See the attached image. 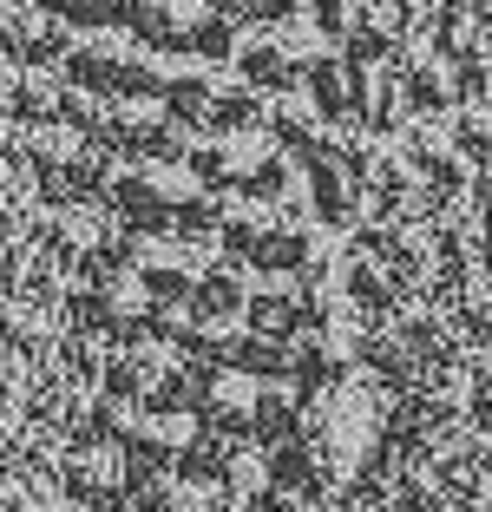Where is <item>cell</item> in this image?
Wrapping results in <instances>:
<instances>
[{
    "mask_svg": "<svg viewBox=\"0 0 492 512\" xmlns=\"http://www.w3.org/2000/svg\"><path fill=\"white\" fill-rule=\"evenodd\" d=\"M99 204L132 237H184V243H210L217 217H224V197L204 191L178 158H119Z\"/></svg>",
    "mask_w": 492,
    "mask_h": 512,
    "instance_id": "obj_1",
    "label": "cell"
},
{
    "mask_svg": "<svg viewBox=\"0 0 492 512\" xmlns=\"http://www.w3.org/2000/svg\"><path fill=\"white\" fill-rule=\"evenodd\" d=\"M7 165L27 178V191L40 204H99L105 178L119 158H105L86 132L73 125H14V151H7Z\"/></svg>",
    "mask_w": 492,
    "mask_h": 512,
    "instance_id": "obj_2",
    "label": "cell"
},
{
    "mask_svg": "<svg viewBox=\"0 0 492 512\" xmlns=\"http://www.w3.org/2000/svg\"><path fill=\"white\" fill-rule=\"evenodd\" d=\"M178 165L191 171L204 191L217 197H283L296 165L283 158V145L256 125H224V132H191L178 151Z\"/></svg>",
    "mask_w": 492,
    "mask_h": 512,
    "instance_id": "obj_3",
    "label": "cell"
},
{
    "mask_svg": "<svg viewBox=\"0 0 492 512\" xmlns=\"http://www.w3.org/2000/svg\"><path fill=\"white\" fill-rule=\"evenodd\" d=\"M315 237H322V224L289 191L283 197H224V217H217V243L243 270H302Z\"/></svg>",
    "mask_w": 492,
    "mask_h": 512,
    "instance_id": "obj_4",
    "label": "cell"
},
{
    "mask_svg": "<svg viewBox=\"0 0 492 512\" xmlns=\"http://www.w3.org/2000/svg\"><path fill=\"white\" fill-rule=\"evenodd\" d=\"M158 106L171 112L184 132H224V125H256L263 92L230 60H164Z\"/></svg>",
    "mask_w": 492,
    "mask_h": 512,
    "instance_id": "obj_5",
    "label": "cell"
},
{
    "mask_svg": "<svg viewBox=\"0 0 492 512\" xmlns=\"http://www.w3.org/2000/svg\"><path fill=\"white\" fill-rule=\"evenodd\" d=\"M60 79L99 99H158L164 86V53L138 46L125 27H99V33H73V46L60 53Z\"/></svg>",
    "mask_w": 492,
    "mask_h": 512,
    "instance_id": "obj_6",
    "label": "cell"
},
{
    "mask_svg": "<svg viewBox=\"0 0 492 512\" xmlns=\"http://www.w3.org/2000/svg\"><path fill=\"white\" fill-rule=\"evenodd\" d=\"M33 243H40L66 276H86L92 283V276H105V270H125L138 237L105 211V204H46L40 237Z\"/></svg>",
    "mask_w": 492,
    "mask_h": 512,
    "instance_id": "obj_7",
    "label": "cell"
},
{
    "mask_svg": "<svg viewBox=\"0 0 492 512\" xmlns=\"http://www.w3.org/2000/svg\"><path fill=\"white\" fill-rule=\"evenodd\" d=\"M125 33L164 60H230V40H237V27L210 0H132Z\"/></svg>",
    "mask_w": 492,
    "mask_h": 512,
    "instance_id": "obj_8",
    "label": "cell"
},
{
    "mask_svg": "<svg viewBox=\"0 0 492 512\" xmlns=\"http://www.w3.org/2000/svg\"><path fill=\"white\" fill-rule=\"evenodd\" d=\"M328 46L335 40H322L309 20H269V27H243L230 40V66L256 92H302V79L315 73V60Z\"/></svg>",
    "mask_w": 492,
    "mask_h": 512,
    "instance_id": "obj_9",
    "label": "cell"
},
{
    "mask_svg": "<svg viewBox=\"0 0 492 512\" xmlns=\"http://www.w3.org/2000/svg\"><path fill=\"white\" fill-rule=\"evenodd\" d=\"M191 375H197V368L184 362L164 335H145V342H119V348H112L105 394L125 401V407H145V414H184Z\"/></svg>",
    "mask_w": 492,
    "mask_h": 512,
    "instance_id": "obj_10",
    "label": "cell"
},
{
    "mask_svg": "<svg viewBox=\"0 0 492 512\" xmlns=\"http://www.w3.org/2000/svg\"><path fill=\"white\" fill-rule=\"evenodd\" d=\"M158 302L138 283L132 270H105V276H73V296H66V329H92L105 342H145L158 335Z\"/></svg>",
    "mask_w": 492,
    "mask_h": 512,
    "instance_id": "obj_11",
    "label": "cell"
},
{
    "mask_svg": "<svg viewBox=\"0 0 492 512\" xmlns=\"http://www.w3.org/2000/svg\"><path fill=\"white\" fill-rule=\"evenodd\" d=\"M53 486L79 512H125L132 486H138V467L112 440H66L60 460H53Z\"/></svg>",
    "mask_w": 492,
    "mask_h": 512,
    "instance_id": "obj_12",
    "label": "cell"
},
{
    "mask_svg": "<svg viewBox=\"0 0 492 512\" xmlns=\"http://www.w3.org/2000/svg\"><path fill=\"white\" fill-rule=\"evenodd\" d=\"M394 138H401V151H407V165H414L420 191L453 197V191H466V178H479V165L460 151V138H453L447 112H414Z\"/></svg>",
    "mask_w": 492,
    "mask_h": 512,
    "instance_id": "obj_13",
    "label": "cell"
},
{
    "mask_svg": "<svg viewBox=\"0 0 492 512\" xmlns=\"http://www.w3.org/2000/svg\"><path fill=\"white\" fill-rule=\"evenodd\" d=\"M256 388H263V381H256V375H237V368H197V375H191V394H184V414H191L204 434L250 447Z\"/></svg>",
    "mask_w": 492,
    "mask_h": 512,
    "instance_id": "obj_14",
    "label": "cell"
},
{
    "mask_svg": "<svg viewBox=\"0 0 492 512\" xmlns=\"http://www.w3.org/2000/svg\"><path fill=\"white\" fill-rule=\"evenodd\" d=\"M355 335L361 322H302V329H289V381L309 394L322 388H342V381H355Z\"/></svg>",
    "mask_w": 492,
    "mask_h": 512,
    "instance_id": "obj_15",
    "label": "cell"
},
{
    "mask_svg": "<svg viewBox=\"0 0 492 512\" xmlns=\"http://www.w3.org/2000/svg\"><path fill=\"white\" fill-rule=\"evenodd\" d=\"M204 263H210L204 243H184V237H138L125 270H132L138 283L151 289V302H158V309H184V302H191V289H197V276H204Z\"/></svg>",
    "mask_w": 492,
    "mask_h": 512,
    "instance_id": "obj_16",
    "label": "cell"
},
{
    "mask_svg": "<svg viewBox=\"0 0 492 512\" xmlns=\"http://www.w3.org/2000/svg\"><path fill=\"white\" fill-rule=\"evenodd\" d=\"M394 73V86H401V99H407V112H453L466 99V86H460V73H453V60L440 53L433 40H401L381 60Z\"/></svg>",
    "mask_w": 492,
    "mask_h": 512,
    "instance_id": "obj_17",
    "label": "cell"
},
{
    "mask_svg": "<svg viewBox=\"0 0 492 512\" xmlns=\"http://www.w3.org/2000/svg\"><path fill=\"white\" fill-rule=\"evenodd\" d=\"M289 191H296V204L315 217V224H348V217H355L361 184H355V171H348V158H342V125H335V145L296 165Z\"/></svg>",
    "mask_w": 492,
    "mask_h": 512,
    "instance_id": "obj_18",
    "label": "cell"
},
{
    "mask_svg": "<svg viewBox=\"0 0 492 512\" xmlns=\"http://www.w3.org/2000/svg\"><path fill=\"white\" fill-rule=\"evenodd\" d=\"M66 46H73V27H66L46 0H0V60L60 66Z\"/></svg>",
    "mask_w": 492,
    "mask_h": 512,
    "instance_id": "obj_19",
    "label": "cell"
},
{
    "mask_svg": "<svg viewBox=\"0 0 492 512\" xmlns=\"http://www.w3.org/2000/svg\"><path fill=\"white\" fill-rule=\"evenodd\" d=\"M256 132L276 138L289 165H302V158H315V151L335 145V119H322V112L309 106V92H263V106H256Z\"/></svg>",
    "mask_w": 492,
    "mask_h": 512,
    "instance_id": "obj_20",
    "label": "cell"
},
{
    "mask_svg": "<svg viewBox=\"0 0 492 512\" xmlns=\"http://www.w3.org/2000/svg\"><path fill=\"white\" fill-rule=\"evenodd\" d=\"M355 368H361V375H374L381 388H394V394H407L420 375H427V362L414 355V342H407V329L394 316H368V322H361Z\"/></svg>",
    "mask_w": 492,
    "mask_h": 512,
    "instance_id": "obj_21",
    "label": "cell"
},
{
    "mask_svg": "<svg viewBox=\"0 0 492 512\" xmlns=\"http://www.w3.org/2000/svg\"><path fill=\"white\" fill-rule=\"evenodd\" d=\"M427 40L440 46L460 73L466 99H486V53H492V33H486V14H466V7H440L427 27Z\"/></svg>",
    "mask_w": 492,
    "mask_h": 512,
    "instance_id": "obj_22",
    "label": "cell"
},
{
    "mask_svg": "<svg viewBox=\"0 0 492 512\" xmlns=\"http://www.w3.org/2000/svg\"><path fill=\"white\" fill-rule=\"evenodd\" d=\"M184 434H191V414H145V407H132L112 447H119L138 473H171L178 467Z\"/></svg>",
    "mask_w": 492,
    "mask_h": 512,
    "instance_id": "obj_23",
    "label": "cell"
},
{
    "mask_svg": "<svg viewBox=\"0 0 492 512\" xmlns=\"http://www.w3.org/2000/svg\"><path fill=\"white\" fill-rule=\"evenodd\" d=\"M401 40H414V33H407V20H401L394 0H355V14H348V27H342L335 46H342L348 60H361V66H381Z\"/></svg>",
    "mask_w": 492,
    "mask_h": 512,
    "instance_id": "obj_24",
    "label": "cell"
},
{
    "mask_svg": "<svg viewBox=\"0 0 492 512\" xmlns=\"http://www.w3.org/2000/svg\"><path fill=\"white\" fill-rule=\"evenodd\" d=\"M243 322L263 329V335L302 329V283H296V270H250V289H243Z\"/></svg>",
    "mask_w": 492,
    "mask_h": 512,
    "instance_id": "obj_25",
    "label": "cell"
},
{
    "mask_svg": "<svg viewBox=\"0 0 492 512\" xmlns=\"http://www.w3.org/2000/svg\"><path fill=\"white\" fill-rule=\"evenodd\" d=\"M342 296H348V309L368 322V316H394V309L407 302V289H401V276H394L381 256L342 250Z\"/></svg>",
    "mask_w": 492,
    "mask_h": 512,
    "instance_id": "obj_26",
    "label": "cell"
},
{
    "mask_svg": "<svg viewBox=\"0 0 492 512\" xmlns=\"http://www.w3.org/2000/svg\"><path fill=\"white\" fill-rule=\"evenodd\" d=\"M60 329H66V322H53L46 309H33V302H20V296H0V348H7V355H20L27 368H46V362H53Z\"/></svg>",
    "mask_w": 492,
    "mask_h": 512,
    "instance_id": "obj_27",
    "label": "cell"
},
{
    "mask_svg": "<svg viewBox=\"0 0 492 512\" xmlns=\"http://www.w3.org/2000/svg\"><path fill=\"white\" fill-rule=\"evenodd\" d=\"M302 92H309V106L322 112V119H335V125H355V99H361V60H348L342 46H328L322 60H315V73L302 79Z\"/></svg>",
    "mask_w": 492,
    "mask_h": 512,
    "instance_id": "obj_28",
    "label": "cell"
},
{
    "mask_svg": "<svg viewBox=\"0 0 492 512\" xmlns=\"http://www.w3.org/2000/svg\"><path fill=\"white\" fill-rule=\"evenodd\" d=\"M125 512H224L210 480H184V473H138L132 506Z\"/></svg>",
    "mask_w": 492,
    "mask_h": 512,
    "instance_id": "obj_29",
    "label": "cell"
},
{
    "mask_svg": "<svg viewBox=\"0 0 492 512\" xmlns=\"http://www.w3.org/2000/svg\"><path fill=\"white\" fill-rule=\"evenodd\" d=\"M302 401H309V388H296L289 375L263 381L256 388V421H250V447H276V440H289L302 427Z\"/></svg>",
    "mask_w": 492,
    "mask_h": 512,
    "instance_id": "obj_30",
    "label": "cell"
},
{
    "mask_svg": "<svg viewBox=\"0 0 492 512\" xmlns=\"http://www.w3.org/2000/svg\"><path fill=\"white\" fill-rule=\"evenodd\" d=\"M243 289H250V270L230 263L224 250H210V263H204V276H197L184 309H197V316H243Z\"/></svg>",
    "mask_w": 492,
    "mask_h": 512,
    "instance_id": "obj_31",
    "label": "cell"
},
{
    "mask_svg": "<svg viewBox=\"0 0 492 512\" xmlns=\"http://www.w3.org/2000/svg\"><path fill=\"white\" fill-rule=\"evenodd\" d=\"M112 348H119V342H105V335H92V329H60V348H53V362H46V368H60V375L79 381V388H105Z\"/></svg>",
    "mask_w": 492,
    "mask_h": 512,
    "instance_id": "obj_32",
    "label": "cell"
},
{
    "mask_svg": "<svg viewBox=\"0 0 492 512\" xmlns=\"http://www.w3.org/2000/svg\"><path fill=\"white\" fill-rule=\"evenodd\" d=\"M53 14L66 20L73 33H99V27H125V14H132V0H46Z\"/></svg>",
    "mask_w": 492,
    "mask_h": 512,
    "instance_id": "obj_33",
    "label": "cell"
},
{
    "mask_svg": "<svg viewBox=\"0 0 492 512\" xmlns=\"http://www.w3.org/2000/svg\"><path fill=\"white\" fill-rule=\"evenodd\" d=\"M230 27H269V20H302V0H210Z\"/></svg>",
    "mask_w": 492,
    "mask_h": 512,
    "instance_id": "obj_34",
    "label": "cell"
},
{
    "mask_svg": "<svg viewBox=\"0 0 492 512\" xmlns=\"http://www.w3.org/2000/svg\"><path fill=\"white\" fill-rule=\"evenodd\" d=\"M453 138H460V151L473 158V165H486V99H460V106L447 112Z\"/></svg>",
    "mask_w": 492,
    "mask_h": 512,
    "instance_id": "obj_35",
    "label": "cell"
},
{
    "mask_svg": "<svg viewBox=\"0 0 492 512\" xmlns=\"http://www.w3.org/2000/svg\"><path fill=\"white\" fill-rule=\"evenodd\" d=\"M27 381H33V368L20 362V355H7V348H0V414H20V401H27Z\"/></svg>",
    "mask_w": 492,
    "mask_h": 512,
    "instance_id": "obj_36",
    "label": "cell"
},
{
    "mask_svg": "<svg viewBox=\"0 0 492 512\" xmlns=\"http://www.w3.org/2000/svg\"><path fill=\"white\" fill-rule=\"evenodd\" d=\"M440 7H466V14H486V0H440Z\"/></svg>",
    "mask_w": 492,
    "mask_h": 512,
    "instance_id": "obj_37",
    "label": "cell"
}]
</instances>
